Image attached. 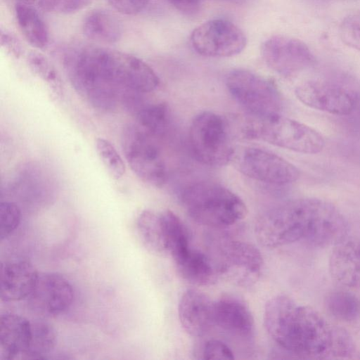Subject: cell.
Instances as JSON below:
<instances>
[{"label":"cell","mask_w":360,"mask_h":360,"mask_svg":"<svg viewBox=\"0 0 360 360\" xmlns=\"http://www.w3.org/2000/svg\"><path fill=\"white\" fill-rule=\"evenodd\" d=\"M39 273L25 260H15L1 264V299L5 302L27 300L31 294Z\"/></svg>","instance_id":"obj_18"},{"label":"cell","mask_w":360,"mask_h":360,"mask_svg":"<svg viewBox=\"0 0 360 360\" xmlns=\"http://www.w3.org/2000/svg\"><path fill=\"white\" fill-rule=\"evenodd\" d=\"M226 84L232 97L250 116L281 115L283 97L271 80L248 70L236 69L228 74Z\"/></svg>","instance_id":"obj_7"},{"label":"cell","mask_w":360,"mask_h":360,"mask_svg":"<svg viewBox=\"0 0 360 360\" xmlns=\"http://www.w3.org/2000/svg\"><path fill=\"white\" fill-rule=\"evenodd\" d=\"M27 62L32 70L46 82L53 94L60 97L63 95V85L55 68L43 54L32 51L27 56Z\"/></svg>","instance_id":"obj_27"},{"label":"cell","mask_w":360,"mask_h":360,"mask_svg":"<svg viewBox=\"0 0 360 360\" xmlns=\"http://www.w3.org/2000/svg\"><path fill=\"white\" fill-rule=\"evenodd\" d=\"M261 53L266 65L283 77H292L313 66L316 58L303 41L281 35L273 36L262 46Z\"/></svg>","instance_id":"obj_13"},{"label":"cell","mask_w":360,"mask_h":360,"mask_svg":"<svg viewBox=\"0 0 360 360\" xmlns=\"http://www.w3.org/2000/svg\"><path fill=\"white\" fill-rule=\"evenodd\" d=\"M174 263L179 274L196 285H212L219 277L215 263L206 255L192 248Z\"/></svg>","instance_id":"obj_20"},{"label":"cell","mask_w":360,"mask_h":360,"mask_svg":"<svg viewBox=\"0 0 360 360\" xmlns=\"http://www.w3.org/2000/svg\"><path fill=\"white\" fill-rule=\"evenodd\" d=\"M74 299L72 285L58 273H39L35 285L27 297L29 306L46 316H56L65 312Z\"/></svg>","instance_id":"obj_14"},{"label":"cell","mask_w":360,"mask_h":360,"mask_svg":"<svg viewBox=\"0 0 360 360\" xmlns=\"http://www.w3.org/2000/svg\"><path fill=\"white\" fill-rule=\"evenodd\" d=\"M241 134L248 139L304 154H316L325 146L323 136L299 121L278 115L269 117L250 116L243 120Z\"/></svg>","instance_id":"obj_4"},{"label":"cell","mask_w":360,"mask_h":360,"mask_svg":"<svg viewBox=\"0 0 360 360\" xmlns=\"http://www.w3.org/2000/svg\"><path fill=\"white\" fill-rule=\"evenodd\" d=\"M82 30L88 39L103 44L116 43L122 35L120 20L112 13L104 10L89 13L84 19Z\"/></svg>","instance_id":"obj_21"},{"label":"cell","mask_w":360,"mask_h":360,"mask_svg":"<svg viewBox=\"0 0 360 360\" xmlns=\"http://www.w3.org/2000/svg\"><path fill=\"white\" fill-rule=\"evenodd\" d=\"M117 11L124 15H136L142 11L148 0H107Z\"/></svg>","instance_id":"obj_34"},{"label":"cell","mask_w":360,"mask_h":360,"mask_svg":"<svg viewBox=\"0 0 360 360\" xmlns=\"http://www.w3.org/2000/svg\"><path fill=\"white\" fill-rule=\"evenodd\" d=\"M64 65L72 86L91 105L105 111L115 108L120 91L104 77L90 46L67 53Z\"/></svg>","instance_id":"obj_6"},{"label":"cell","mask_w":360,"mask_h":360,"mask_svg":"<svg viewBox=\"0 0 360 360\" xmlns=\"http://www.w3.org/2000/svg\"><path fill=\"white\" fill-rule=\"evenodd\" d=\"M21 221V211L19 207L11 202H1L0 204V238H8L19 226Z\"/></svg>","instance_id":"obj_30"},{"label":"cell","mask_w":360,"mask_h":360,"mask_svg":"<svg viewBox=\"0 0 360 360\" xmlns=\"http://www.w3.org/2000/svg\"><path fill=\"white\" fill-rule=\"evenodd\" d=\"M327 359H359L360 350L350 334L344 328L333 327L332 342Z\"/></svg>","instance_id":"obj_28"},{"label":"cell","mask_w":360,"mask_h":360,"mask_svg":"<svg viewBox=\"0 0 360 360\" xmlns=\"http://www.w3.org/2000/svg\"><path fill=\"white\" fill-rule=\"evenodd\" d=\"M214 326L240 340L248 341L255 332V322L243 300L231 294L214 302Z\"/></svg>","instance_id":"obj_15"},{"label":"cell","mask_w":360,"mask_h":360,"mask_svg":"<svg viewBox=\"0 0 360 360\" xmlns=\"http://www.w3.org/2000/svg\"><path fill=\"white\" fill-rule=\"evenodd\" d=\"M326 311L335 319L342 322H354L360 319V299L345 290L329 292L324 300Z\"/></svg>","instance_id":"obj_25"},{"label":"cell","mask_w":360,"mask_h":360,"mask_svg":"<svg viewBox=\"0 0 360 360\" xmlns=\"http://www.w3.org/2000/svg\"><path fill=\"white\" fill-rule=\"evenodd\" d=\"M215 265L219 276L236 285L249 287L259 280L264 261L255 245L231 240L220 248Z\"/></svg>","instance_id":"obj_10"},{"label":"cell","mask_w":360,"mask_h":360,"mask_svg":"<svg viewBox=\"0 0 360 360\" xmlns=\"http://www.w3.org/2000/svg\"><path fill=\"white\" fill-rule=\"evenodd\" d=\"M340 35L347 46L360 51V24L352 18L345 19L340 25Z\"/></svg>","instance_id":"obj_33"},{"label":"cell","mask_w":360,"mask_h":360,"mask_svg":"<svg viewBox=\"0 0 360 360\" xmlns=\"http://www.w3.org/2000/svg\"><path fill=\"white\" fill-rule=\"evenodd\" d=\"M255 231L260 243L269 248L300 241L327 247L345 239L348 223L332 203L316 198H302L264 212L257 219Z\"/></svg>","instance_id":"obj_1"},{"label":"cell","mask_w":360,"mask_h":360,"mask_svg":"<svg viewBox=\"0 0 360 360\" xmlns=\"http://www.w3.org/2000/svg\"><path fill=\"white\" fill-rule=\"evenodd\" d=\"M95 143L97 153L110 175L115 179L122 177L125 165L114 146L103 138H98Z\"/></svg>","instance_id":"obj_29"},{"label":"cell","mask_w":360,"mask_h":360,"mask_svg":"<svg viewBox=\"0 0 360 360\" xmlns=\"http://www.w3.org/2000/svg\"><path fill=\"white\" fill-rule=\"evenodd\" d=\"M1 44L13 56L18 58L21 55L22 48L18 39L7 31L1 30Z\"/></svg>","instance_id":"obj_35"},{"label":"cell","mask_w":360,"mask_h":360,"mask_svg":"<svg viewBox=\"0 0 360 360\" xmlns=\"http://www.w3.org/2000/svg\"><path fill=\"white\" fill-rule=\"evenodd\" d=\"M18 2H21V3L31 5V4H34L37 0H18Z\"/></svg>","instance_id":"obj_37"},{"label":"cell","mask_w":360,"mask_h":360,"mask_svg":"<svg viewBox=\"0 0 360 360\" xmlns=\"http://www.w3.org/2000/svg\"><path fill=\"white\" fill-rule=\"evenodd\" d=\"M93 0H37L41 9L47 12L69 14L79 11Z\"/></svg>","instance_id":"obj_31"},{"label":"cell","mask_w":360,"mask_h":360,"mask_svg":"<svg viewBox=\"0 0 360 360\" xmlns=\"http://www.w3.org/2000/svg\"><path fill=\"white\" fill-rule=\"evenodd\" d=\"M214 302L198 290L184 292L179 302L178 314L181 325L188 334L202 337L214 326Z\"/></svg>","instance_id":"obj_16"},{"label":"cell","mask_w":360,"mask_h":360,"mask_svg":"<svg viewBox=\"0 0 360 360\" xmlns=\"http://www.w3.org/2000/svg\"><path fill=\"white\" fill-rule=\"evenodd\" d=\"M179 11L193 15L198 11L201 0H168Z\"/></svg>","instance_id":"obj_36"},{"label":"cell","mask_w":360,"mask_h":360,"mask_svg":"<svg viewBox=\"0 0 360 360\" xmlns=\"http://www.w3.org/2000/svg\"><path fill=\"white\" fill-rule=\"evenodd\" d=\"M328 271L340 285L360 287V239H344L335 245L329 258Z\"/></svg>","instance_id":"obj_17"},{"label":"cell","mask_w":360,"mask_h":360,"mask_svg":"<svg viewBox=\"0 0 360 360\" xmlns=\"http://www.w3.org/2000/svg\"><path fill=\"white\" fill-rule=\"evenodd\" d=\"M264 323L274 342L285 352L301 359H326L333 327L311 307L280 295L266 304Z\"/></svg>","instance_id":"obj_2"},{"label":"cell","mask_w":360,"mask_h":360,"mask_svg":"<svg viewBox=\"0 0 360 360\" xmlns=\"http://www.w3.org/2000/svg\"><path fill=\"white\" fill-rule=\"evenodd\" d=\"M192 48L207 57H230L245 47L244 32L234 23L224 19H213L195 27L190 37Z\"/></svg>","instance_id":"obj_12"},{"label":"cell","mask_w":360,"mask_h":360,"mask_svg":"<svg viewBox=\"0 0 360 360\" xmlns=\"http://www.w3.org/2000/svg\"><path fill=\"white\" fill-rule=\"evenodd\" d=\"M135 113L138 125L155 139H162L167 133L170 112L165 103L143 104Z\"/></svg>","instance_id":"obj_24"},{"label":"cell","mask_w":360,"mask_h":360,"mask_svg":"<svg viewBox=\"0 0 360 360\" xmlns=\"http://www.w3.org/2000/svg\"><path fill=\"white\" fill-rule=\"evenodd\" d=\"M15 15L25 39L37 49H44L49 43V31L38 11L30 4L17 2Z\"/></svg>","instance_id":"obj_22"},{"label":"cell","mask_w":360,"mask_h":360,"mask_svg":"<svg viewBox=\"0 0 360 360\" xmlns=\"http://www.w3.org/2000/svg\"><path fill=\"white\" fill-rule=\"evenodd\" d=\"M180 201L196 222L212 228L231 226L243 219L248 210L243 200L220 184L202 181L186 186Z\"/></svg>","instance_id":"obj_3"},{"label":"cell","mask_w":360,"mask_h":360,"mask_svg":"<svg viewBox=\"0 0 360 360\" xmlns=\"http://www.w3.org/2000/svg\"><path fill=\"white\" fill-rule=\"evenodd\" d=\"M157 140L133 124L125 126L122 135L123 152L134 173L143 181L162 187L168 172Z\"/></svg>","instance_id":"obj_8"},{"label":"cell","mask_w":360,"mask_h":360,"mask_svg":"<svg viewBox=\"0 0 360 360\" xmlns=\"http://www.w3.org/2000/svg\"><path fill=\"white\" fill-rule=\"evenodd\" d=\"M202 359H225L232 360L234 354L231 348L224 342L218 340H210L206 342L201 350Z\"/></svg>","instance_id":"obj_32"},{"label":"cell","mask_w":360,"mask_h":360,"mask_svg":"<svg viewBox=\"0 0 360 360\" xmlns=\"http://www.w3.org/2000/svg\"><path fill=\"white\" fill-rule=\"evenodd\" d=\"M188 143L194 158L209 167L231 163L236 150L227 120L211 111H203L193 118L188 131Z\"/></svg>","instance_id":"obj_5"},{"label":"cell","mask_w":360,"mask_h":360,"mask_svg":"<svg viewBox=\"0 0 360 360\" xmlns=\"http://www.w3.org/2000/svg\"><path fill=\"white\" fill-rule=\"evenodd\" d=\"M295 94L309 108L334 115H350L359 103L355 91L336 81H307L295 88Z\"/></svg>","instance_id":"obj_11"},{"label":"cell","mask_w":360,"mask_h":360,"mask_svg":"<svg viewBox=\"0 0 360 360\" xmlns=\"http://www.w3.org/2000/svg\"><path fill=\"white\" fill-rule=\"evenodd\" d=\"M56 345V333L50 324L42 321L31 322V337L23 354L28 359H45Z\"/></svg>","instance_id":"obj_26"},{"label":"cell","mask_w":360,"mask_h":360,"mask_svg":"<svg viewBox=\"0 0 360 360\" xmlns=\"http://www.w3.org/2000/svg\"><path fill=\"white\" fill-rule=\"evenodd\" d=\"M31 337V322L11 313L2 314L0 319V358L11 359L23 356Z\"/></svg>","instance_id":"obj_19"},{"label":"cell","mask_w":360,"mask_h":360,"mask_svg":"<svg viewBox=\"0 0 360 360\" xmlns=\"http://www.w3.org/2000/svg\"><path fill=\"white\" fill-rule=\"evenodd\" d=\"M231 163L244 176L264 184L283 186L300 177V170L293 164L259 148L236 149Z\"/></svg>","instance_id":"obj_9"},{"label":"cell","mask_w":360,"mask_h":360,"mask_svg":"<svg viewBox=\"0 0 360 360\" xmlns=\"http://www.w3.org/2000/svg\"><path fill=\"white\" fill-rule=\"evenodd\" d=\"M136 229L141 241L150 252L158 255L167 254L162 212L143 210L136 219Z\"/></svg>","instance_id":"obj_23"}]
</instances>
